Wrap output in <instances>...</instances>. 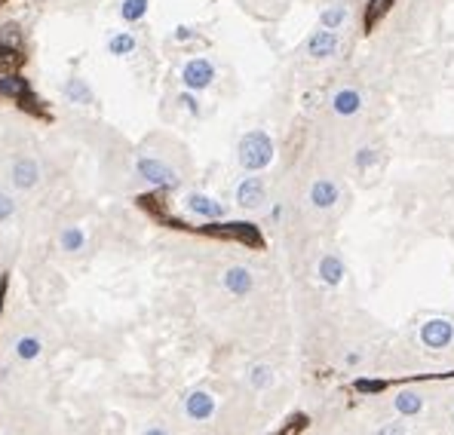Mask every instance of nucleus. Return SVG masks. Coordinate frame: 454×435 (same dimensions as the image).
Listing matches in <instances>:
<instances>
[{
    "label": "nucleus",
    "instance_id": "obj_28",
    "mask_svg": "<svg viewBox=\"0 0 454 435\" xmlns=\"http://www.w3.org/2000/svg\"><path fill=\"white\" fill-rule=\"evenodd\" d=\"M372 160H375V150H372V147H365L363 154L356 156V163H359V166H368V163H372Z\"/></svg>",
    "mask_w": 454,
    "mask_h": 435
},
{
    "label": "nucleus",
    "instance_id": "obj_31",
    "mask_svg": "<svg viewBox=\"0 0 454 435\" xmlns=\"http://www.w3.org/2000/svg\"><path fill=\"white\" fill-rule=\"evenodd\" d=\"M145 435H169V432H166V429H148Z\"/></svg>",
    "mask_w": 454,
    "mask_h": 435
},
{
    "label": "nucleus",
    "instance_id": "obj_20",
    "mask_svg": "<svg viewBox=\"0 0 454 435\" xmlns=\"http://www.w3.org/2000/svg\"><path fill=\"white\" fill-rule=\"evenodd\" d=\"M344 22H347V10H344V6H329V10L319 13V25H323V28H329V31L341 28Z\"/></svg>",
    "mask_w": 454,
    "mask_h": 435
},
{
    "label": "nucleus",
    "instance_id": "obj_10",
    "mask_svg": "<svg viewBox=\"0 0 454 435\" xmlns=\"http://www.w3.org/2000/svg\"><path fill=\"white\" fill-rule=\"evenodd\" d=\"M224 288L237 297H246L252 291V273L246 267H231V270L224 273Z\"/></svg>",
    "mask_w": 454,
    "mask_h": 435
},
{
    "label": "nucleus",
    "instance_id": "obj_6",
    "mask_svg": "<svg viewBox=\"0 0 454 435\" xmlns=\"http://www.w3.org/2000/svg\"><path fill=\"white\" fill-rule=\"evenodd\" d=\"M184 206H188L190 215L209 218V221H218V218H224V206L218 203V199L206 196V194H188V196H184Z\"/></svg>",
    "mask_w": 454,
    "mask_h": 435
},
{
    "label": "nucleus",
    "instance_id": "obj_21",
    "mask_svg": "<svg viewBox=\"0 0 454 435\" xmlns=\"http://www.w3.org/2000/svg\"><path fill=\"white\" fill-rule=\"evenodd\" d=\"M420 408H424V401H420L417 392H399V396H396V411L399 414L411 417V414H417Z\"/></svg>",
    "mask_w": 454,
    "mask_h": 435
},
{
    "label": "nucleus",
    "instance_id": "obj_13",
    "mask_svg": "<svg viewBox=\"0 0 454 435\" xmlns=\"http://www.w3.org/2000/svg\"><path fill=\"white\" fill-rule=\"evenodd\" d=\"M332 107H335V114H341V116H353L363 107V95H359L356 89H341V92H335Z\"/></svg>",
    "mask_w": 454,
    "mask_h": 435
},
{
    "label": "nucleus",
    "instance_id": "obj_2",
    "mask_svg": "<svg viewBox=\"0 0 454 435\" xmlns=\"http://www.w3.org/2000/svg\"><path fill=\"white\" fill-rule=\"evenodd\" d=\"M136 172L148 184H154V187H179V175H175V169H169L166 163L154 160V156H138Z\"/></svg>",
    "mask_w": 454,
    "mask_h": 435
},
{
    "label": "nucleus",
    "instance_id": "obj_23",
    "mask_svg": "<svg viewBox=\"0 0 454 435\" xmlns=\"http://www.w3.org/2000/svg\"><path fill=\"white\" fill-rule=\"evenodd\" d=\"M249 383H252V387H255V389L271 387V383H273V371H271V368H267V365H255V368H252V371H249Z\"/></svg>",
    "mask_w": 454,
    "mask_h": 435
},
{
    "label": "nucleus",
    "instance_id": "obj_29",
    "mask_svg": "<svg viewBox=\"0 0 454 435\" xmlns=\"http://www.w3.org/2000/svg\"><path fill=\"white\" fill-rule=\"evenodd\" d=\"M356 387H359V389H381V387H384V383H368V380H359V383H356Z\"/></svg>",
    "mask_w": 454,
    "mask_h": 435
},
{
    "label": "nucleus",
    "instance_id": "obj_17",
    "mask_svg": "<svg viewBox=\"0 0 454 435\" xmlns=\"http://www.w3.org/2000/svg\"><path fill=\"white\" fill-rule=\"evenodd\" d=\"M28 92V86H25L22 77H15V74H0V95L6 98H19Z\"/></svg>",
    "mask_w": 454,
    "mask_h": 435
},
{
    "label": "nucleus",
    "instance_id": "obj_5",
    "mask_svg": "<svg viewBox=\"0 0 454 435\" xmlns=\"http://www.w3.org/2000/svg\"><path fill=\"white\" fill-rule=\"evenodd\" d=\"M451 337H454V328H451V322H445V319H430L424 328H420V340L433 349L448 347Z\"/></svg>",
    "mask_w": 454,
    "mask_h": 435
},
{
    "label": "nucleus",
    "instance_id": "obj_27",
    "mask_svg": "<svg viewBox=\"0 0 454 435\" xmlns=\"http://www.w3.org/2000/svg\"><path fill=\"white\" fill-rule=\"evenodd\" d=\"M181 102H184V107H188L190 114H200V102L190 95V92H184V95H181Z\"/></svg>",
    "mask_w": 454,
    "mask_h": 435
},
{
    "label": "nucleus",
    "instance_id": "obj_26",
    "mask_svg": "<svg viewBox=\"0 0 454 435\" xmlns=\"http://www.w3.org/2000/svg\"><path fill=\"white\" fill-rule=\"evenodd\" d=\"M375 435H406V426H402V423H387Z\"/></svg>",
    "mask_w": 454,
    "mask_h": 435
},
{
    "label": "nucleus",
    "instance_id": "obj_16",
    "mask_svg": "<svg viewBox=\"0 0 454 435\" xmlns=\"http://www.w3.org/2000/svg\"><path fill=\"white\" fill-rule=\"evenodd\" d=\"M108 53L123 58V55H132L136 53V34H129V31H120V34H114L108 40Z\"/></svg>",
    "mask_w": 454,
    "mask_h": 435
},
{
    "label": "nucleus",
    "instance_id": "obj_19",
    "mask_svg": "<svg viewBox=\"0 0 454 435\" xmlns=\"http://www.w3.org/2000/svg\"><path fill=\"white\" fill-rule=\"evenodd\" d=\"M120 15L123 22H138L148 15V0H123L120 4Z\"/></svg>",
    "mask_w": 454,
    "mask_h": 435
},
{
    "label": "nucleus",
    "instance_id": "obj_25",
    "mask_svg": "<svg viewBox=\"0 0 454 435\" xmlns=\"http://www.w3.org/2000/svg\"><path fill=\"white\" fill-rule=\"evenodd\" d=\"M15 215V199L10 196V190L0 187V224L10 221V218Z\"/></svg>",
    "mask_w": 454,
    "mask_h": 435
},
{
    "label": "nucleus",
    "instance_id": "obj_18",
    "mask_svg": "<svg viewBox=\"0 0 454 435\" xmlns=\"http://www.w3.org/2000/svg\"><path fill=\"white\" fill-rule=\"evenodd\" d=\"M83 242H86V236H83L80 227H65L62 233H58V246H62L65 252H80Z\"/></svg>",
    "mask_w": 454,
    "mask_h": 435
},
{
    "label": "nucleus",
    "instance_id": "obj_1",
    "mask_svg": "<svg viewBox=\"0 0 454 435\" xmlns=\"http://www.w3.org/2000/svg\"><path fill=\"white\" fill-rule=\"evenodd\" d=\"M237 156H240V166H242V169H249V172L267 169L271 160H273V141H271V135H267V132H249V135H242Z\"/></svg>",
    "mask_w": 454,
    "mask_h": 435
},
{
    "label": "nucleus",
    "instance_id": "obj_3",
    "mask_svg": "<svg viewBox=\"0 0 454 435\" xmlns=\"http://www.w3.org/2000/svg\"><path fill=\"white\" fill-rule=\"evenodd\" d=\"M181 80H184V86L193 89V92L212 86V80H215L212 62H209V58H190V62L181 68Z\"/></svg>",
    "mask_w": 454,
    "mask_h": 435
},
{
    "label": "nucleus",
    "instance_id": "obj_12",
    "mask_svg": "<svg viewBox=\"0 0 454 435\" xmlns=\"http://www.w3.org/2000/svg\"><path fill=\"white\" fill-rule=\"evenodd\" d=\"M62 95L68 98V102H77V105H92V102H96V95H92V86H89L86 80H80V77L65 80Z\"/></svg>",
    "mask_w": 454,
    "mask_h": 435
},
{
    "label": "nucleus",
    "instance_id": "obj_14",
    "mask_svg": "<svg viewBox=\"0 0 454 435\" xmlns=\"http://www.w3.org/2000/svg\"><path fill=\"white\" fill-rule=\"evenodd\" d=\"M319 279H323L325 286H338V282L344 279V264H341V257L325 255L323 261H319Z\"/></svg>",
    "mask_w": 454,
    "mask_h": 435
},
{
    "label": "nucleus",
    "instance_id": "obj_11",
    "mask_svg": "<svg viewBox=\"0 0 454 435\" xmlns=\"http://www.w3.org/2000/svg\"><path fill=\"white\" fill-rule=\"evenodd\" d=\"M310 203H313L316 208H332L335 203H338V184L329 181V178L316 181L313 187H310Z\"/></svg>",
    "mask_w": 454,
    "mask_h": 435
},
{
    "label": "nucleus",
    "instance_id": "obj_30",
    "mask_svg": "<svg viewBox=\"0 0 454 435\" xmlns=\"http://www.w3.org/2000/svg\"><path fill=\"white\" fill-rule=\"evenodd\" d=\"M175 37H179V40H190L193 31H190V28H179V31H175Z\"/></svg>",
    "mask_w": 454,
    "mask_h": 435
},
{
    "label": "nucleus",
    "instance_id": "obj_22",
    "mask_svg": "<svg viewBox=\"0 0 454 435\" xmlns=\"http://www.w3.org/2000/svg\"><path fill=\"white\" fill-rule=\"evenodd\" d=\"M215 233H224V236H237V239H249V242H258V233L252 224H227V227H218Z\"/></svg>",
    "mask_w": 454,
    "mask_h": 435
},
{
    "label": "nucleus",
    "instance_id": "obj_7",
    "mask_svg": "<svg viewBox=\"0 0 454 435\" xmlns=\"http://www.w3.org/2000/svg\"><path fill=\"white\" fill-rule=\"evenodd\" d=\"M184 414H188L190 420H209V417L215 414V399L209 396L206 389L190 392V396L184 399Z\"/></svg>",
    "mask_w": 454,
    "mask_h": 435
},
{
    "label": "nucleus",
    "instance_id": "obj_9",
    "mask_svg": "<svg viewBox=\"0 0 454 435\" xmlns=\"http://www.w3.org/2000/svg\"><path fill=\"white\" fill-rule=\"evenodd\" d=\"M267 199V190H264V181L261 178H246L240 181L237 187V203L242 208H258Z\"/></svg>",
    "mask_w": 454,
    "mask_h": 435
},
{
    "label": "nucleus",
    "instance_id": "obj_24",
    "mask_svg": "<svg viewBox=\"0 0 454 435\" xmlns=\"http://www.w3.org/2000/svg\"><path fill=\"white\" fill-rule=\"evenodd\" d=\"M22 46V34H19V28H15V25H4V28H0V49H19Z\"/></svg>",
    "mask_w": 454,
    "mask_h": 435
},
{
    "label": "nucleus",
    "instance_id": "obj_8",
    "mask_svg": "<svg viewBox=\"0 0 454 435\" xmlns=\"http://www.w3.org/2000/svg\"><path fill=\"white\" fill-rule=\"evenodd\" d=\"M307 53L313 55V58H329V55H335V53H338V34H335V31H329V28L313 31V34H310V40H307Z\"/></svg>",
    "mask_w": 454,
    "mask_h": 435
},
{
    "label": "nucleus",
    "instance_id": "obj_4",
    "mask_svg": "<svg viewBox=\"0 0 454 435\" xmlns=\"http://www.w3.org/2000/svg\"><path fill=\"white\" fill-rule=\"evenodd\" d=\"M10 175H13V184L19 190H31L40 181V166H37L34 156H19V160L13 163Z\"/></svg>",
    "mask_w": 454,
    "mask_h": 435
},
{
    "label": "nucleus",
    "instance_id": "obj_15",
    "mask_svg": "<svg viewBox=\"0 0 454 435\" xmlns=\"http://www.w3.org/2000/svg\"><path fill=\"white\" fill-rule=\"evenodd\" d=\"M40 353H44V340L34 337V334H22V337L15 340V356H19L22 362H34Z\"/></svg>",
    "mask_w": 454,
    "mask_h": 435
}]
</instances>
